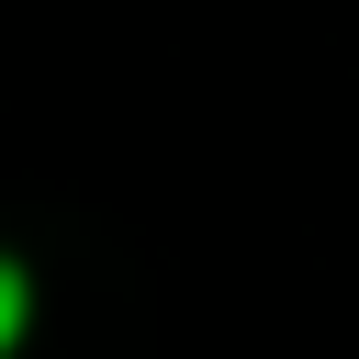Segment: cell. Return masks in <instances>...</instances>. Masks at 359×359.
Here are the masks:
<instances>
[{
	"mask_svg": "<svg viewBox=\"0 0 359 359\" xmlns=\"http://www.w3.org/2000/svg\"><path fill=\"white\" fill-rule=\"evenodd\" d=\"M11 337H22V269L0 258V348H11Z\"/></svg>",
	"mask_w": 359,
	"mask_h": 359,
	"instance_id": "6da1fadb",
	"label": "cell"
}]
</instances>
